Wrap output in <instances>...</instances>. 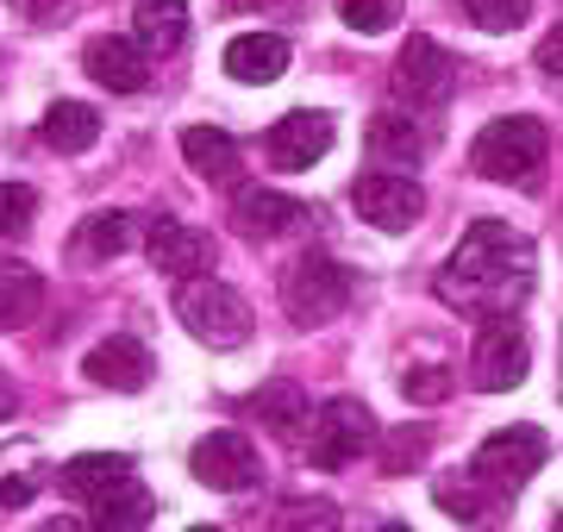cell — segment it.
I'll return each instance as SVG.
<instances>
[{
  "instance_id": "obj_1",
  "label": "cell",
  "mask_w": 563,
  "mask_h": 532,
  "mask_svg": "<svg viewBox=\"0 0 563 532\" xmlns=\"http://www.w3.org/2000/svg\"><path fill=\"white\" fill-rule=\"evenodd\" d=\"M532 239L514 232L507 220H476L457 239V251L439 269V301L476 320H514L526 295H532Z\"/></svg>"
},
{
  "instance_id": "obj_2",
  "label": "cell",
  "mask_w": 563,
  "mask_h": 532,
  "mask_svg": "<svg viewBox=\"0 0 563 532\" xmlns=\"http://www.w3.org/2000/svg\"><path fill=\"white\" fill-rule=\"evenodd\" d=\"M544 151H551V132L544 120L532 113H514V120H488L470 144V169L488 176V182H514V188H532L544 169Z\"/></svg>"
},
{
  "instance_id": "obj_3",
  "label": "cell",
  "mask_w": 563,
  "mask_h": 532,
  "mask_svg": "<svg viewBox=\"0 0 563 532\" xmlns=\"http://www.w3.org/2000/svg\"><path fill=\"white\" fill-rule=\"evenodd\" d=\"M176 320L188 339H201L207 351H239L251 339V308L239 288H225L220 276H181L176 288Z\"/></svg>"
},
{
  "instance_id": "obj_4",
  "label": "cell",
  "mask_w": 563,
  "mask_h": 532,
  "mask_svg": "<svg viewBox=\"0 0 563 532\" xmlns=\"http://www.w3.org/2000/svg\"><path fill=\"white\" fill-rule=\"evenodd\" d=\"M351 288H357V276L339 257L307 251V257H295L282 269V308H288L295 326H325V320H339L351 308Z\"/></svg>"
},
{
  "instance_id": "obj_5",
  "label": "cell",
  "mask_w": 563,
  "mask_h": 532,
  "mask_svg": "<svg viewBox=\"0 0 563 532\" xmlns=\"http://www.w3.org/2000/svg\"><path fill=\"white\" fill-rule=\"evenodd\" d=\"M544 457H551V439H544L539 426H501V432H488L483 445H476L470 476H476L483 489H495L501 501H514V495L544 470Z\"/></svg>"
},
{
  "instance_id": "obj_6",
  "label": "cell",
  "mask_w": 563,
  "mask_h": 532,
  "mask_svg": "<svg viewBox=\"0 0 563 532\" xmlns=\"http://www.w3.org/2000/svg\"><path fill=\"white\" fill-rule=\"evenodd\" d=\"M369 439H376L369 408L351 401V395H339V401H325L320 420L307 426V464H313V470H344V464H357L363 451H369Z\"/></svg>"
},
{
  "instance_id": "obj_7",
  "label": "cell",
  "mask_w": 563,
  "mask_h": 532,
  "mask_svg": "<svg viewBox=\"0 0 563 532\" xmlns=\"http://www.w3.org/2000/svg\"><path fill=\"white\" fill-rule=\"evenodd\" d=\"M395 95H401L407 107H420V113H439V107L457 95V63H451V51H444L439 38L413 32V38L401 44V57H395Z\"/></svg>"
},
{
  "instance_id": "obj_8",
  "label": "cell",
  "mask_w": 563,
  "mask_h": 532,
  "mask_svg": "<svg viewBox=\"0 0 563 532\" xmlns=\"http://www.w3.org/2000/svg\"><path fill=\"white\" fill-rule=\"evenodd\" d=\"M351 207L357 220H369L376 232H407V225L426 213V188L413 176H395V169H369L351 182Z\"/></svg>"
},
{
  "instance_id": "obj_9",
  "label": "cell",
  "mask_w": 563,
  "mask_h": 532,
  "mask_svg": "<svg viewBox=\"0 0 563 532\" xmlns=\"http://www.w3.org/2000/svg\"><path fill=\"white\" fill-rule=\"evenodd\" d=\"M526 364H532V345L514 320H483V339L470 351V383L483 395H501V389H520L526 383Z\"/></svg>"
},
{
  "instance_id": "obj_10",
  "label": "cell",
  "mask_w": 563,
  "mask_h": 532,
  "mask_svg": "<svg viewBox=\"0 0 563 532\" xmlns=\"http://www.w3.org/2000/svg\"><path fill=\"white\" fill-rule=\"evenodd\" d=\"M188 470L201 476L207 489H220V495H244V489H257V445L244 439V432H207L201 445H195V457H188Z\"/></svg>"
},
{
  "instance_id": "obj_11",
  "label": "cell",
  "mask_w": 563,
  "mask_h": 532,
  "mask_svg": "<svg viewBox=\"0 0 563 532\" xmlns=\"http://www.w3.org/2000/svg\"><path fill=\"white\" fill-rule=\"evenodd\" d=\"M332 138H339V125H332V113H282L276 125H269V138H263V151H269V164L276 169H313L332 151Z\"/></svg>"
},
{
  "instance_id": "obj_12",
  "label": "cell",
  "mask_w": 563,
  "mask_h": 532,
  "mask_svg": "<svg viewBox=\"0 0 563 532\" xmlns=\"http://www.w3.org/2000/svg\"><path fill=\"white\" fill-rule=\"evenodd\" d=\"M81 69H88L107 95H139V88L151 82V51H144L139 38H113V32H107V38H95L81 51Z\"/></svg>"
},
{
  "instance_id": "obj_13",
  "label": "cell",
  "mask_w": 563,
  "mask_h": 532,
  "mask_svg": "<svg viewBox=\"0 0 563 532\" xmlns=\"http://www.w3.org/2000/svg\"><path fill=\"white\" fill-rule=\"evenodd\" d=\"M144 257H151V269H169V276H207L213 239H207L201 225H188V220H151Z\"/></svg>"
},
{
  "instance_id": "obj_14",
  "label": "cell",
  "mask_w": 563,
  "mask_h": 532,
  "mask_svg": "<svg viewBox=\"0 0 563 532\" xmlns=\"http://www.w3.org/2000/svg\"><path fill=\"white\" fill-rule=\"evenodd\" d=\"M88 383L101 389H120V395H139L151 383V351L139 339H107V345L88 351Z\"/></svg>"
},
{
  "instance_id": "obj_15",
  "label": "cell",
  "mask_w": 563,
  "mask_h": 532,
  "mask_svg": "<svg viewBox=\"0 0 563 532\" xmlns=\"http://www.w3.org/2000/svg\"><path fill=\"white\" fill-rule=\"evenodd\" d=\"M363 151H369V164L376 169H413L426 157V132L401 113H376L369 132H363Z\"/></svg>"
},
{
  "instance_id": "obj_16",
  "label": "cell",
  "mask_w": 563,
  "mask_h": 532,
  "mask_svg": "<svg viewBox=\"0 0 563 532\" xmlns=\"http://www.w3.org/2000/svg\"><path fill=\"white\" fill-rule=\"evenodd\" d=\"M232 213H239V225L251 239H282V232H295L307 220V207L276 195V188H239L232 195Z\"/></svg>"
},
{
  "instance_id": "obj_17",
  "label": "cell",
  "mask_w": 563,
  "mask_h": 532,
  "mask_svg": "<svg viewBox=\"0 0 563 532\" xmlns=\"http://www.w3.org/2000/svg\"><path fill=\"white\" fill-rule=\"evenodd\" d=\"M88 520H95V532H144L157 520V501H151V489H144L139 476H125L120 489L88 501Z\"/></svg>"
},
{
  "instance_id": "obj_18",
  "label": "cell",
  "mask_w": 563,
  "mask_h": 532,
  "mask_svg": "<svg viewBox=\"0 0 563 532\" xmlns=\"http://www.w3.org/2000/svg\"><path fill=\"white\" fill-rule=\"evenodd\" d=\"M282 69H288V38L276 32H239V38L225 44V76H239V82H276Z\"/></svg>"
},
{
  "instance_id": "obj_19",
  "label": "cell",
  "mask_w": 563,
  "mask_h": 532,
  "mask_svg": "<svg viewBox=\"0 0 563 532\" xmlns=\"http://www.w3.org/2000/svg\"><path fill=\"white\" fill-rule=\"evenodd\" d=\"M251 413H257L263 426H269V439H282V445H301L307 426H313L307 420V389H295V383H263Z\"/></svg>"
},
{
  "instance_id": "obj_20",
  "label": "cell",
  "mask_w": 563,
  "mask_h": 532,
  "mask_svg": "<svg viewBox=\"0 0 563 532\" xmlns=\"http://www.w3.org/2000/svg\"><path fill=\"white\" fill-rule=\"evenodd\" d=\"M432 501H439L444 513H457L463 527H476V532H495L507 520V501L495 489H483L476 476H457V483H439L432 489Z\"/></svg>"
},
{
  "instance_id": "obj_21",
  "label": "cell",
  "mask_w": 563,
  "mask_h": 532,
  "mask_svg": "<svg viewBox=\"0 0 563 532\" xmlns=\"http://www.w3.org/2000/svg\"><path fill=\"white\" fill-rule=\"evenodd\" d=\"M132 38L144 51L169 57L181 38H188V0H132Z\"/></svg>"
},
{
  "instance_id": "obj_22",
  "label": "cell",
  "mask_w": 563,
  "mask_h": 532,
  "mask_svg": "<svg viewBox=\"0 0 563 532\" xmlns=\"http://www.w3.org/2000/svg\"><path fill=\"white\" fill-rule=\"evenodd\" d=\"M181 157H188V169H195L201 182H232V176H239V144H232V132H220V125H188V132H181Z\"/></svg>"
},
{
  "instance_id": "obj_23",
  "label": "cell",
  "mask_w": 563,
  "mask_h": 532,
  "mask_svg": "<svg viewBox=\"0 0 563 532\" xmlns=\"http://www.w3.org/2000/svg\"><path fill=\"white\" fill-rule=\"evenodd\" d=\"M125 245H132V213L107 207V213H88V220L76 225V245H69V257H76V264H113Z\"/></svg>"
},
{
  "instance_id": "obj_24",
  "label": "cell",
  "mask_w": 563,
  "mask_h": 532,
  "mask_svg": "<svg viewBox=\"0 0 563 532\" xmlns=\"http://www.w3.org/2000/svg\"><path fill=\"white\" fill-rule=\"evenodd\" d=\"M95 138H101V113L88 101H51V113H44V144L51 151H63V157H81V151H95Z\"/></svg>"
},
{
  "instance_id": "obj_25",
  "label": "cell",
  "mask_w": 563,
  "mask_h": 532,
  "mask_svg": "<svg viewBox=\"0 0 563 532\" xmlns=\"http://www.w3.org/2000/svg\"><path fill=\"white\" fill-rule=\"evenodd\" d=\"M125 476H139L132 470V457H120V451H81V457L63 464V489L81 495V501H95V495L120 489Z\"/></svg>"
},
{
  "instance_id": "obj_26",
  "label": "cell",
  "mask_w": 563,
  "mask_h": 532,
  "mask_svg": "<svg viewBox=\"0 0 563 532\" xmlns=\"http://www.w3.org/2000/svg\"><path fill=\"white\" fill-rule=\"evenodd\" d=\"M38 308H44V276H38V269L0 264V332L38 320Z\"/></svg>"
},
{
  "instance_id": "obj_27",
  "label": "cell",
  "mask_w": 563,
  "mask_h": 532,
  "mask_svg": "<svg viewBox=\"0 0 563 532\" xmlns=\"http://www.w3.org/2000/svg\"><path fill=\"white\" fill-rule=\"evenodd\" d=\"M339 20L363 38H383L388 25L401 20V0H339Z\"/></svg>"
},
{
  "instance_id": "obj_28",
  "label": "cell",
  "mask_w": 563,
  "mask_h": 532,
  "mask_svg": "<svg viewBox=\"0 0 563 532\" xmlns=\"http://www.w3.org/2000/svg\"><path fill=\"white\" fill-rule=\"evenodd\" d=\"M463 13L483 25V32H520L532 20V0H463Z\"/></svg>"
},
{
  "instance_id": "obj_29",
  "label": "cell",
  "mask_w": 563,
  "mask_h": 532,
  "mask_svg": "<svg viewBox=\"0 0 563 532\" xmlns=\"http://www.w3.org/2000/svg\"><path fill=\"white\" fill-rule=\"evenodd\" d=\"M32 213H38V195H32L25 182L0 188V239H20L25 225H32Z\"/></svg>"
},
{
  "instance_id": "obj_30",
  "label": "cell",
  "mask_w": 563,
  "mask_h": 532,
  "mask_svg": "<svg viewBox=\"0 0 563 532\" xmlns=\"http://www.w3.org/2000/svg\"><path fill=\"white\" fill-rule=\"evenodd\" d=\"M401 395H407V401H444V395H451V369H439V364L407 369V376H401Z\"/></svg>"
},
{
  "instance_id": "obj_31",
  "label": "cell",
  "mask_w": 563,
  "mask_h": 532,
  "mask_svg": "<svg viewBox=\"0 0 563 532\" xmlns=\"http://www.w3.org/2000/svg\"><path fill=\"white\" fill-rule=\"evenodd\" d=\"M282 527L288 532H339V508L332 501H295V508L282 513Z\"/></svg>"
},
{
  "instance_id": "obj_32",
  "label": "cell",
  "mask_w": 563,
  "mask_h": 532,
  "mask_svg": "<svg viewBox=\"0 0 563 532\" xmlns=\"http://www.w3.org/2000/svg\"><path fill=\"white\" fill-rule=\"evenodd\" d=\"M539 69L551 76V82H563V20L539 38Z\"/></svg>"
},
{
  "instance_id": "obj_33",
  "label": "cell",
  "mask_w": 563,
  "mask_h": 532,
  "mask_svg": "<svg viewBox=\"0 0 563 532\" xmlns=\"http://www.w3.org/2000/svg\"><path fill=\"white\" fill-rule=\"evenodd\" d=\"M420 445H426L420 432H413V439H407V432H401V439H395V445H388V457H383V464H388V470H407V464H413V457H420Z\"/></svg>"
},
{
  "instance_id": "obj_34",
  "label": "cell",
  "mask_w": 563,
  "mask_h": 532,
  "mask_svg": "<svg viewBox=\"0 0 563 532\" xmlns=\"http://www.w3.org/2000/svg\"><path fill=\"white\" fill-rule=\"evenodd\" d=\"M63 0H13V13H25V20H51Z\"/></svg>"
},
{
  "instance_id": "obj_35",
  "label": "cell",
  "mask_w": 563,
  "mask_h": 532,
  "mask_svg": "<svg viewBox=\"0 0 563 532\" xmlns=\"http://www.w3.org/2000/svg\"><path fill=\"white\" fill-rule=\"evenodd\" d=\"M20 413V389H13V376L0 369V420H13Z\"/></svg>"
},
{
  "instance_id": "obj_36",
  "label": "cell",
  "mask_w": 563,
  "mask_h": 532,
  "mask_svg": "<svg viewBox=\"0 0 563 532\" xmlns=\"http://www.w3.org/2000/svg\"><path fill=\"white\" fill-rule=\"evenodd\" d=\"M32 501V483H0V508H25Z\"/></svg>"
},
{
  "instance_id": "obj_37",
  "label": "cell",
  "mask_w": 563,
  "mask_h": 532,
  "mask_svg": "<svg viewBox=\"0 0 563 532\" xmlns=\"http://www.w3.org/2000/svg\"><path fill=\"white\" fill-rule=\"evenodd\" d=\"M38 532H81V527H76V520H44Z\"/></svg>"
},
{
  "instance_id": "obj_38",
  "label": "cell",
  "mask_w": 563,
  "mask_h": 532,
  "mask_svg": "<svg viewBox=\"0 0 563 532\" xmlns=\"http://www.w3.org/2000/svg\"><path fill=\"white\" fill-rule=\"evenodd\" d=\"M225 7H239V13H251V7H269V0H225Z\"/></svg>"
},
{
  "instance_id": "obj_39",
  "label": "cell",
  "mask_w": 563,
  "mask_h": 532,
  "mask_svg": "<svg viewBox=\"0 0 563 532\" xmlns=\"http://www.w3.org/2000/svg\"><path fill=\"white\" fill-rule=\"evenodd\" d=\"M383 532H407V527H401V520H388V527H383Z\"/></svg>"
},
{
  "instance_id": "obj_40",
  "label": "cell",
  "mask_w": 563,
  "mask_h": 532,
  "mask_svg": "<svg viewBox=\"0 0 563 532\" xmlns=\"http://www.w3.org/2000/svg\"><path fill=\"white\" fill-rule=\"evenodd\" d=\"M551 527H558V532H563V508H558V520H551Z\"/></svg>"
},
{
  "instance_id": "obj_41",
  "label": "cell",
  "mask_w": 563,
  "mask_h": 532,
  "mask_svg": "<svg viewBox=\"0 0 563 532\" xmlns=\"http://www.w3.org/2000/svg\"><path fill=\"white\" fill-rule=\"evenodd\" d=\"M188 532H220V527H188Z\"/></svg>"
}]
</instances>
